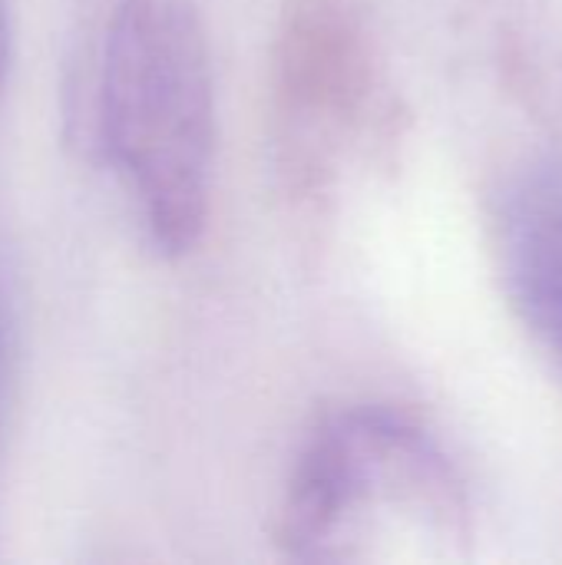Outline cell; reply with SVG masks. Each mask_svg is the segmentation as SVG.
I'll return each instance as SVG.
<instances>
[{
  "label": "cell",
  "mask_w": 562,
  "mask_h": 565,
  "mask_svg": "<svg viewBox=\"0 0 562 565\" xmlns=\"http://www.w3.org/2000/svg\"><path fill=\"white\" fill-rule=\"evenodd\" d=\"M275 536L301 563H464L474 520L431 430L388 407H351L308 437Z\"/></svg>",
  "instance_id": "6da1fadb"
},
{
  "label": "cell",
  "mask_w": 562,
  "mask_h": 565,
  "mask_svg": "<svg viewBox=\"0 0 562 565\" xmlns=\"http://www.w3.org/2000/svg\"><path fill=\"white\" fill-rule=\"evenodd\" d=\"M103 149L162 255L199 245L209 218L215 89L195 0H119L99 70Z\"/></svg>",
  "instance_id": "7a4b0ae2"
},
{
  "label": "cell",
  "mask_w": 562,
  "mask_h": 565,
  "mask_svg": "<svg viewBox=\"0 0 562 565\" xmlns=\"http://www.w3.org/2000/svg\"><path fill=\"white\" fill-rule=\"evenodd\" d=\"M374 46L354 0H288L278 40V96L301 159L348 132L374 96Z\"/></svg>",
  "instance_id": "3957f363"
},
{
  "label": "cell",
  "mask_w": 562,
  "mask_h": 565,
  "mask_svg": "<svg viewBox=\"0 0 562 565\" xmlns=\"http://www.w3.org/2000/svg\"><path fill=\"white\" fill-rule=\"evenodd\" d=\"M494 252L527 334L562 374V162H523L494 199Z\"/></svg>",
  "instance_id": "277c9868"
},
{
  "label": "cell",
  "mask_w": 562,
  "mask_h": 565,
  "mask_svg": "<svg viewBox=\"0 0 562 565\" xmlns=\"http://www.w3.org/2000/svg\"><path fill=\"white\" fill-rule=\"evenodd\" d=\"M10 377H13V311H10L7 288L0 281V420H3V411H7L3 404H7Z\"/></svg>",
  "instance_id": "5b68a950"
},
{
  "label": "cell",
  "mask_w": 562,
  "mask_h": 565,
  "mask_svg": "<svg viewBox=\"0 0 562 565\" xmlns=\"http://www.w3.org/2000/svg\"><path fill=\"white\" fill-rule=\"evenodd\" d=\"M10 46H13V20H10V0H0V93L10 70Z\"/></svg>",
  "instance_id": "8992f818"
}]
</instances>
